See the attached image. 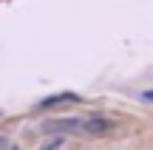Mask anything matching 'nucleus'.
Segmentation results:
<instances>
[{
	"label": "nucleus",
	"mask_w": 153,
	"mask_h": 150,
	"mask_svg": "<svg viewBox=\"0 0 153 150\" xmlns=\"http://www.w3.org/2000/svg\"><path fill=\"white\" fill-rule=\"evenodd\" d=\"M9 150H20V147H9Z\"/></svg>",
	"instance_id": "nucleus-7"
},
{
	"label": "nucleus",
	"mask_w": 153,
	"mask_h": 150,
	"mask_svg": "<svg viewBox=\"0 0 153 150\" xmlns=\"http://www.w3.org/2000/svg\"><path fill=\"white\" fill-rule=\"evenodd\" d=\"M85 119L82 116H68V119H51V122L43 125V133H54V136H62V133H76L82 130Z\"/></svg>",
	"instance_id": "nucleus-1"
},
{
	"label": "nucleus",
	"mask_w": 153,
	"mask_h": 150,
	"mask_svg": "<svg viewBox=\"0 0 153 150\" xmlns=\"http://www.w3.org/2000/svg\"><path fill=\"white\" fill-rule=\"evenodd\" d=\"M142 99H148V102H153V91H148V94H142Z\"/></svg>",
	"instance_id": "nucleus-5"
},
{
	"label": "nucleus",
	"mask_w": 153,
	"mask_h": 150,
	"mask_svg": "<svg viewBox=\"0 0 153 150\" xmlns=\"http://www.w3.org/2000/svg\"><path fill=\"white\" fill-rule=\"evenodd\" d=\"M111 130H114V122L105 116H88L85 125H82V133H88V136H105Z\"/></svg>",
	"instance_id": "nucleus-2"
},
{
	"label": "nucleus",
	"mask_w": 153,
	"mask_h": 150,
	"mask_svg": "<svg viewBox=\"0 0 153 150\" xmlns=\"http://www.w3.org/2000/svg\"><path fill=\"white\" fill-rule=\"evenodd\" d=\"M0 150H6V139H3V136H0Z\"/></svg>",
	"instance_id": "nucleus-6"
},
{
	"label": "nucleus",
	"mask_w": 153,
	"mask_h": 150,
	"mask_svg": "<svg viewBox=\"0 0 153 150\" xmlns=\"http://www.w3.org/2000/svg\"><path fill=\"white\" fill-rule=\"evenodd\" d=\"M62 142H65L62 136H54V139H48V142H45V145L40 147V150H60V147H62Z\"/></svg>",
	"instance_id": "nucleus-4"
},
{
	"label": "nucleus",
	"mask_w": 153,
	"mask_h": 150,
	"mask_svg": "<svg viewBox=\"0 0 153 150\" xmlns=\"http://www.w3.org/2000/svg\"><path fill=\"white\" fill-rule=\"evenodd\" d=\"M76 96L74 94H57V96H48V99L40 102V108H51V105H60V102H74Z\"/></svg>",
	"instance_id": "nucleus-3"
}]
</instances>
